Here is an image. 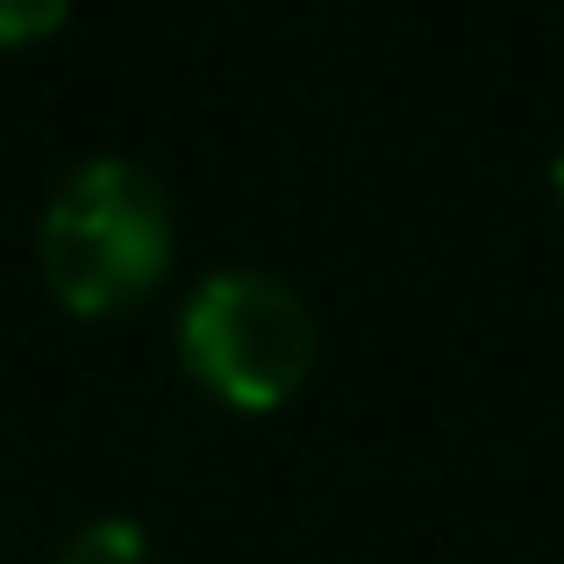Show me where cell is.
I'll return each mask as SVG.
<instances>
[{
	"label": "cell",
	"mask_w": 564,
	"mask_h": 564,
	"mask_svg": "<svg viewBox=\"0 0 564 564\" xmlns=\"http://www.w3.org/2000/svg\"><path fill=\"white\" fill-rule=\"evenodd\" d=\"M172 243H180L172 193L129 158H86L79 172L57 180L51 207H43L36 264L65 315L108 322L165 286Z\"/></svg>",
	"instance_id": "1"
},
{
	"label": "cell",
	"mask_w": 564,
	"mask_h": 564,
	"mask_svg": "<svg viewBox=\"0 0 564 564\" xmlns=\"http://www.w3.org/2000/svg\"><path fill=\"white\" fill-rule=\"evenodd\" d=\"M180 358L200 393L236 414H272L315 372V315L272 272H215L180 315Z\"/></svg>",
	"instance_id": "2"
},
{
	"label": "cell",
	"mask_w": 564,
	"mask_h": 564,
	"mask_svg": "<svg viewBox=\"0 0 564 564\" xmlns=\"http://www.w3.org/2000/svg\"><path fill=\"white\" fill-rule=\"evenodd\" d=\"M51 564H158V551L129 514H100V522H86L79 536H65V551Z\"/></svg>",
	"instance_id": "3"
},
{
	"label": "cell",
	"mask_w": 564,
	"mask_h": 564,
	"mask_svg": "<svg viewBox=\"0 0 564 564\" xmlns=\"http://www.w3.org/2000/svg\"><path fill=\"white\" fill-rule=\"evenodd\" d=\"M72 0H0V51H14V43H43L57 22H65Z\"/></svg>",
	"instance_id": "4"
},
{
	"label": "cell",
	"mask_w": 564,
	"mask_h": 564,
	"mask_svg": "<svg viewBox=\"0 0 564 564\" xmlns=\"http://www.w3.org/2000/svg\"><path fill=\"white\" fill-rule=\"evenodd\" d=\"M551 186H557V200H564V151L551 158Z\"/></svg>",
	"instance_id": "5"
}]
</instances>
